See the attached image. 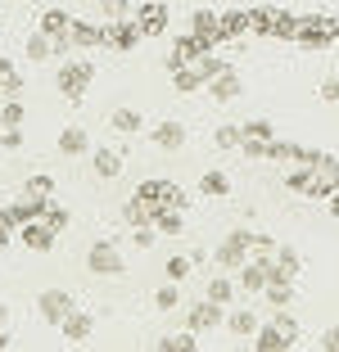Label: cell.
Here are the masks:
<instances>
[{
  "label": "cell",
  "mask_w": 339,
  "mask_h": 352,
  "mask_svg": "<svg viewBox=\"0 0 339 352\" xmlns=\"http://www.w3.org/2000/svg\"><path fill=\"white\" fill-rule=\"evenodd\" d=\"M68 41H72V50H95V45H104V28L100 23H86V19H72Z\"/></svg>",
  "instance_id": "obj_13"
},
{
  "label": "cell",
  "mask_w": 339,
  "mask_h": 352,
  "mask_svg": "<svg viewBox=\"0 0 339 352\" xmlns=\"http://www.w3.org/2000/svg\"><path fill=\"white\" fill-rule=\"evenodd\" d=\"M326 204H330V212H335V217H339V190H335V195L326 199Z\"/></svg>",
  "instance_id": "obj_59"
},
{
  "label": "cell",
  "mask_w": 339,
  "mask_h": 352,
  "mask_svg": "<svg viewBox=\"0 0 339 352\" xmlns=\"http://www.w3.org/2000/svg\"><path fill=\"white\" fill-rule=\"evenodd\" d=\"M226 325H231V334H236V339H254L263 321H258V311L240 307V311H231V316H226Z\"/></svg>",
  "instance_id": "obj_23"
},
{
  "label": "cell",
  "mask_w": 339,
  "mask_h": 352,
  "mask_svg": "<svg viewBox=\"0 0 339 352\" xmlns=\"http://www.w3.org/2000/svg\"><path fill=\"white\" fill-rule=\"evenodd\" d=\"M190 32H195V36H208L213 45H222V14L217 10H195L190 14Z\"/></svg>",
  "instance_id": "obj_17"
},
{
  "label": "cell",
  "mask_w": 339,
  "mask_h": 352,
  "mask_svg": "<svg viewBox=\"0 0 339 352\" xmlns=\"http://www.w3.org/2000/svg\"><path fill=\"white\" fill-rule=\"evenodd\" d=\"M158 208H163V204H150V199H141V195H132V199H127V204H123V221H127V226H154V212H158Z\"/></svg>",
  "instance_id": "obj_16"
},
{
  "label": "cell",
  "mask_w": 339,
  "mask_h": 352,
  "mask_svg": "<svg viewBox=\"0 0 339 352\" xmlns=\"http://www.w3.org/2000/svg\"><path fill=\"white\" fill-rule=\"evenodd\" d=\"M298 158V145H289V140H271L267 145V163H294Z\"/></svg>",
  "instance_id": "obj_42"
},
{
  "label": "cell",
  "mask_w": 339,
  "mask_h": 352,
  "mask_svg": "<svg viewBox=\"0 0 339 352\" xmlns=\"http://www.w3.org/2000/svg\"><path fill=\"white\" fill-rule=\"evenodd\" d=\"M190 271H195V258H185V253H172V258L163 262V276H167V280H176V285H181Z\"/></svg>",
  "instance_id": "obj_34"
},
{
  "label": "cell",
  "mask_w": 339,
  "mask_h": 352,
  "mask_svg": "<svg viewBox=\"0 0 339 352\" xmlns=\"http://www.w3.org/2000/svg\"><path fill=\"white\" fill-rule=\"evenodd\" d=\"M213 262L222 271H240V267H245V262H249V230H231V235L217 244Z\"/></svg>",
  "instance_id": "obj_5"
},
{
  "label": "cell",
  "mask_w": 339,
  "mask_h": 352,
  "mask_svg": "<svg viewBox=\"0 0 339 352\" xmlns=\"http://www.w3.org/2000/svg\"><path fill=\"white\" fill-rule=\"evenodd\" d=\"M321 348H326V352H339V325H335V330H326V334H321Z\"/></svg>",
  "instance_id": "obj_56"
},
{
  "label": "cell",
  "mask_w": 339,
  "mask_h": 352,
  "mask_svg": "<svg viewBox=\"0 0 339 352\" xmlns=\"http://www.w3.org/2000/svg\"><path fill=\"white\" fill-rule=\"evenodd\" d=\"M285 348H294V343L280 334V325H276V321L258 325V334H254V352H285Z\"/></svg>",
  "instance_id": "obj_20"
},
{
  "label": "cell",
  "mask_w": 339,
  "mask_h": 352,
  "mask_svg": "<svg viewBox=\"0 0 339 352\" xmlns=\"http://www.w3.org/2000/svg\"><path fill=\"white\" fill-rule=\"evenodd\" d=\"M276 325H280V334H285L289 343H298V321L289 316V307H276Z\"/></svg>",
  "instance_id": "obj_49"
},
{
  "label": "cell",
  "mask_w": 339,
  "mask_h": 352,
  "mask_svg": "<svg viewBox=\"0 0 339 352\" xmlns=\"http://www.w3.org/2000/svg\"><path fill=\"white\" fill-rule=\"evenodd\" d=\"M213 140H217V149H240L245 131H240V126H231V122H222V126L213 131Z\"/></svg>",
  "instance_id": "obj_40"
},
{
  "label": "cell",
  "mask_w": 339,
  "mask_h": 352,
  "mask_svg": "<svg viewBox=\"0 0 339 352\" xmlns=\"http://www.w3.org/2000/svg\"><path fill=\"white\" fill-rule=\"evenodd\" d=\"M150 140H154V149H181L185 145V122H158L150 131Z\"/></svg>",
  "instance_id": "obj_21"
},
{
  "label": "cell",
  "mask_w": 339,
  "mask_h": 352,
  "mask_svg": "<svg viewBox=\"0 0 339 352\" xmlns=\"http://www.w3.org/2000/svg\"><path fill=\"white\" fill-rule=\"evenodd\" d=\"M308 186H312V167H294V172L285 176V190H289V195H303Z\"/></svg>",
  "instance_id": "obj_44"
},
{
  "label": "cell",
  "mask_w": 339,
  "mask_h": 352,
  "mask_svg": "<svg viewBox=\"0 0 339 352\" xmlns=\"http://www.w3.org/2000/svg\"><path fill=\"white\" fill-rule=\"evenodd\" d=\"M172 82H176V91H181V95H195L199 86H204V82H199V73L190 68V63H185V68H176V73H172Z\"/></svg>",
  "instance_id": "obj_39"
},
{
  "label": "cell",
  "mask_w": 339,
  "mask_h": 352,
  "mask_svg": "<svg viewBox=\"0 0 339 352\" xmlns=\"http://www.w3.org/2000/svg\"><path fill=\"white\" fill-rule=\"evenodd\" d=\"M317 154H321V149H303V145H298V158H294V163L298 167H312V163H317Z\"/></svg>",
  "instance_id": "obj_57"
},
{
  "label": "cell",
  "mask_w": 339,
  "mask_h": 352,
  "mask_svg": "<svg viewBox=\"0 0 339 352\" xmlns=\"http://www.w3.org/2000/svg\"><path fill=\"white\" fill-rule=\"evenodd\" d=\"M267 307H289L294 302V280H285V285H267Z\"/></svg>",
  "instance_id": "obj_37"
},
{
  "label": "cell",
  "mask_w": 339,
  "mask_h": 352,
  "mask_svg": "<svg viewBox=\"0 0 339 352\" xmlns=\"http://www.w3.org/2000/svg\"><path fill=\"white\" fill-rule=\"evenodd\" d=\"M195 348H199L195 330H190V334H167V339H158V352H195Z\"/></svg>",
  "instance_id": "obj_35"
},
{
  "label": "cell",
  "mask_w": 339,
  "mask_h": 352,
  "mask_svg": "<svg viewBox=\"0 0 339 352\" xmlns=\"http://www.w3.org/2000/svg\"><path fill=\"white\" fill-rule=\"evenodd\" d=\"M330 36H335V41H339V19H330Z\"/></svg>",
  "instance_id": "obj_60"
},
{
  "label": "cell",
  "mask_w": 339,
  "mask_h": 352,
  "mask_svg": "<svg viewBox=\"0 0 339 352\" xmlns=\"http://www.w3.org/2000/svg\"><path fill=\"white\" fill-rule=\"evenodd\" d=\"M208 95H213L217 104H226V100H236V95H240V73L231 68V63H226L222 73H217L213 82H208Z\"/></svg>",
  "instance_id": "obj_18"
},
{
  "label": "cell",
  "mask_w": 339,
  "mask_h": 352,
  "mask_svg": "<svg viewBox=\"0 0 339 352\" xmlns=\"http://www.w3.org/2000/svg\"><path fill=\"white\" fill-rule=\"evenodd\" d=\"M163 63H167V73H176V68H185V54H181V50L172 45V50L163 54Z\"/></svg>",
  "instance_id": "obj_55"
},
{
  "label": "cell",
  "mask_w": 339,
  "mask_h": 352,
  "mask_svg": "<svg viewBox=\"0 0 339 352\" xmlns=\"http://www.w3.org/2000/svg\"><path fill=\"white\" fill-rule=\"evenodd\" d=\"M267 145H271V140H258V135H245V140H240V154H245V158H254V163H258V158H267Z\"/></svg>",
  "instance_id": "obj_48"
},
{
  "label": "cell",
  "mask_w": 339,
  "mask_h": 352,
  "mask_svg": "<svg viewBox=\"0 0 339 352\" xmlns=\"http://www.w3.org/2000/svg\"><path fill=\"white\" fill-rule=\"evenodd\" d=\"M141 41H145V32H141L136 19H109V23H104V45H109V50L127 54V50H136Z\"/></svg>",
  "instance_id": "obj_4"
},
{
  "label": "cell",
  "mask_w": 339,
  "mask_h": 352,
  "mask_svg": "<svg viewBox=\"0 0 339 352\" xmlns=\"http://www.w3.org/2000/svg\"><path fill=\"white\" fill-rule=\"evenodd\" d=\"M23 54H28L32 63H45V59H54V41H50V36H45L41 28H37V32H32V36H28V45H23Z\"/></svg>",
  "instance_id": "obj_26"
},
{
  "label": "cell",
  "mask_w": 339,
  "mask_h": 352,
  "mask_svg": "<svg viewBox=\"0 0 339 352\" xmlns=\"http://www.w3.org/2000/svg\"><path fill=\"white\" fill-rule=\"evenodd\" d=\"M59 330H63V339H68V343H86V339H91V330H95V316H91V311H82V307H72L68 316H63Z\"/></svg>",
  "instance_id": "obj_12"
},
{
  "label": "cell",
  "mask_w": 339,
  "mask_h": 352,
  "mask_svg": "<svg viewBox=\"0 0 339 352\" xmlns=\"http://www.w3.org/2000/svg\"><path fill=\"white\" fill-rule=\"evenodd\" d=\"M19 239H23V249H32V253H50L54 239H59V230L45 226V221L37 217V221H28V226H19Z\"/></svg>",
  "instance_id": "obj_8"
},
{
  "label": "cell",
  "mask_w": 339,
  "mask_h": 352,
  "mask_svg": "<svg viewBox=\"0 0 339 352\" xmlns=\"http://www.w3.org/2000/svg\"><path fill=\"white\" fill-rule=\"evenodd\" d=\"M91 82H95V63L91 59H68L59 68V82H54V86H59V95L68 104H82L86 91H91Z\"/></svg>",
  "instance_id": "obj_1"
},
{
  "label": "cell",
  "mask_w": 339,
  "mask_h": 352,
  "mask_svg": "<svg viewBox=\"0 0 339 352\" xmlns=\"http://www.w3.org/2000/svg\"><path fill=\"white\" fill-rule=\"evenodd\" d=\"M5 348H14V339L5 334V325H0V352H5Z\"/></svg>",
  "instance_id": "obj_58"
},
{
  "label": "cell",
  "mask_w": 339,
  "mask_h": 352,
  "mask_svg": "<svg viewBox=\"0 0 339 352\" xmlns=\"http://www.w3.org/2000/svg\"><path fill=\"white\" fill-rule=\"evenodd\" d=\"M276 19H280V5H258V10H249V32L254 36H271Z\"/></svg>",
  "instance_id": "obj_22"
},
{
  "label": "cell",
  "mask_w": 339,
  "mask_h": 352,
  "mask_svg": "<svg viewBox=\"0 0 339 352\" xmlns=\"http://www.w3.org/2000/svg\"><path fill=\"white\" fill-rule=\"evenodd\" d=\"M5 321H10V307H5V302H0V325H5Z\"/></svg>",
  "instance_id": "obj_61"
},
{
  "label": "cell",
  "mask_w": 339,
  "mask_h": 352,
  "mask_svg": "<svg viewBox=\"0 0 339 352\" xmlns=\"http://www.w3.org/2000/svg\"><path fill=\"white\" fill-rule=\"evenodd\" d=\"M132 244H136V249H154V226H136Z\"/></svg>",
  "instance_id": "obj_51"
},
{
  "label": "cell",
  "mask_w": 339,
  "mask_h": 352,
  "mask_svg": "<svg viewBox=\"0 0 339 352\" xmlns=\"http://www.w3.org/2000/svg\"><path fill=\"white\" fill-rule=\"evenodd\" d=\"M240 131H245V135H258V140H276V126H271L267 118H254V122H240Z\"/></svg>",
  "instance_id": "obj_46"
},
{
  "label": "cell",
  "mask_w": 339,
  "mask_h": 352,
  "mask_svg": "<svg viewBox=\"0 0 339 352\" xmlns=\"http://www.w3.org/2000/svg\"><path fill=\"white\" fill-rule=\"evenodd\" d=\"M330 19H335V14H298L294 41L303 45V50H330V45H335V36H330Z\"/></svg>",
  "instance_id": "obj_2"
},
{
  "label": "cell",
  "mask_w": 339,
  "mask_h": 352,
  "mask_svg": "<svg viewBox=\"0 0 339 352\" xmlns=\"http://www.w3.org/2000/svg\"><path fill=\"white\" fill-rule=\"evenodd\" d=\"M240 36H249V10L222 14V45H226V41H240Z\"/></svg>",
  "instance_id": "obj_24"
},
{
  "label": "cell",
  "mask_w": 339,
  "mask_h": 352,
  "mask_svg": "<svg viewBox=\"0 0 339 352\" xmlns=\"http://www.w3.org/2000/svg\"><path fill=\"white\" fill-rule=\"evenodd\" d=\"M45 204L50 199H32V195H23V199H14V204H5V217L14 221V226H28V221H37L45 212Z\"/></svg>",
  "instance_id": "obj_11"
},
{
  "label": "cell",
  "mask_w": 339,
  "mask_h": 352,
  "mask_svg": "<svg viewBox=\"0 0 339 352\" xmlns=\"http://www.w3.org/2000/svg\"><path fill=\"white\" fill-rule=\"evenodd\" d=\"M154 302H158V311H172L176 302H181V289H176V280H167L163 289L154 294Z\"/></svg>",
  "instance_id": "obj_47"
},
{
  "label": "cell",
  "mask_w": 339,
  "mask_h": 352,
  "mask_svg": "<svg viewBox=\"0 0 339 352\" xmlns=\"http://www.w3.org/2000/svg\"><path fill=\"white\" fill-rule=\"evenodd\" d=\"M0 145L5 149H23V131L19 126H5V131H0Z\"/></svg>",
  "instance_id": "obj_52"
},
{
  "label": "cell",
  "mask_w": 339,
  "mask_h": 352,
  "mask_svg": "<svg viewBox=\"0 0 339 352\" xmlns=\"http://www.w3.org/2000/svg\"><path fill=\"white\" fill-rule=\"evenodd\" d=\"M294 32H298V14L280 10V19H276V32H271V41H294Z\"/></svg>",
  "instance_id": "obj_41"
},
{
  "label": "cell",
  "mask_w": 339,
  "mask_h": 352,
  "mask_svg": "<svg viewBox=\"0 0 339 352\" xmlns=\"http://www.w3.org/2000/svg\"><path fill=\"white\" fill-rule=\"evenodd\" d=\"M172 45L185 54V63H195L199 54H208V50H213V41H208V36H195V32H181V36H176Z\"/></svg>",
  "instance_id": "obj_25"
},
{
  "label": "cell",
  "mask_w": 339,
  "mask_h": 352,
  "mask_svg": "<svg viewBox=\"0 0 339 352\" xmlns=\"http://www.w3.org/2000/svg\"><path fill=\"white\" fill-rule=\"evenodd\" d=\"M19 86H23V77H19V68H14V59L0 54V95H19Z\"/></svg>",
  "instance_id": "obj_31"
},
{
  "label": "cell",
  "mask_w": 339,
  "mask_h": 352,
  "mask_svg": "<svg viewBox=\"0 0 339 352\" xmlns=\"http://www.w3.org/2000/svg\"><path fill=\"white\" fill-rule=\"evenodd\" d=\"M91 167H95V176L100 181H113V176H123V154L118 149H91Z\"/></svg>",
  "instance_id": "obj_19"
},
{
  "label": "cell",
  "mask_w": 339,
  "mask_h": 352,
  "mask_svg": "<svg viewBox=\"0 0 339 352\" xmlns=\"http://www.w3.org/2000/svg\"><path fill=\"white\" fill-rule=\"evenodd\" d=\"M77 307L72 302V294H63V289H45L41 298H37V311H41V321L45 325H63V316Z\"/></svg>",
  "instance_id": "obj_7"
},
{
  "label": "cell",
  "mask_w": 339,
  "mask_h": 352,
  "mask_svg": "<svg viewBox=\"0 0 339 352\" xmlns=\"http://www.w3.org/2000/svg\"><path fill=\"white\" fill-rule=\"evenodd\" d=\"M236 285H240L245 294H263V289H267V258L245 262V267L236 271Z\"/></svg>",
  "instance_id": "obj_15"
},
{
  "label": "cell",
  "mask_w": 339,
  "mask_h": 352,
  "mask_svg": "<svg viewBox=\"0 0 339 352\" xmlns=\"http://www.w3.org/2000/svg\"><path fill=\"white\" fill-rule=\"evenodd\" d=\"M41 221H45V226H54V230H63V226H68V208H59V204H45Z\"/></svg>",
  "instance_id": "obj_50"
},
{
  "label": "cell",
  "mask_w": 339,
  "mask_h": 352,
  "mask_svg": "<svg viewBox=\"0 0 339 352\" xmlns=\"http://www.w3.org/2000/svg\"><path fill=\"white\" fill-rule=\"evenodd\" d=\"M276 249H280V244L267 235V230H249V253H258V258H271Z\"/></svg>",
  "instance_id": "obj_38"
},
{
  "label": "cell",
  "mask_w": 339,
  "mask_h": 352,
  "mask_svg": "<svg viewBox=\"0 0 339 352\" xmlns=\"http://www.w3.org/2000/svg\"><path fill=\"white\" fill-rule=\"evenodd\" d=\"M109 126H113L118 135H136V131L145 126V118L136 113V109H113V113H109Z\"/></svg>",
  "instance_id": "obj_29"
},
{
  "label": "cell",
  "mask_w": 339,
  "mask_h": 352,
  "mask_svg": "<svg viewBox=\"0 0 339 352\" xmlns=\"http://www.w3.org/2000/svg\"><path fill=\"white\" fill-rule=\"evenodd\" d=\"M190 68H195V73H199V82L208 86V82H213V77H217V73H222V68H226V59H217V54L208 50V54H199V59L190 63Z\"/></svg>",
  "instance_id": "obj_33"
},
{
  "label": "cell",
  "mask_w": 339,
  "mask_h": 352,
  "mask_svg": "<svg viewBox=\"0 0 339 352\" xmlns=\"http://www.w3.org/2000/svg\"><path fill=\"white\" fill-rule=\"evenodd\" d=\"M23 195H32V199H50V195H54V176H50V172L28 176V181H23Z\"/></svg>",
  "instance_id": "obj_32"
},
{
  "label": "cell",
  "mask_w": 339,
  "mask_h": 352,
  "mask_svg": "<svg viewBox=\"0 0 339 352\" xmlns=\"http://www.w3.org/2000/svg\"><path fill=\"white\" fill-rule=\"evenodd\" d=\"M185 321H190V330H195V334L217 330V325H226V307H222V302H213V298H204V302H195V307H190V316H185Z\"/></svg>",
  "instance_id": "obj_9"
},
{
  "label": "cell",
  "mask_w": 339,
  "mask_h": 352,
  "mask_svg": "<svg viewBox=\"0 0 339 352\" xmlns=\"http://www.w3.org/2000/svg\"><path fill=\"white\" fill-rule=\"evenodd\" d=\"M14 235H19V226H14V221L5 217V208H0V249H5V244H10Z\"/></svg>",
  "instance_id": "obj_53"
},
{
  "label": "cell",
  "mask_w": 339,
  "mask_h": 352,
  "mask_svg": "<svg viewBox=\"0 0 339 352\" xmlns=\"http://www.w3.org/2000/svg\"><path fill=\"white\" fill-rule=\"evenodd\" d=\"M86 271H91V276H123L127 262H123V253H118L113 239H100V244L86 249Z\"/></svg>",
  "instance_id": "obj_3"
},
{
  "label": "cell",
  "mask_w": 339,
  "mask_h": 352,
  "mask_svg": "<svg viewBox=\"0 0 339 352\" xmlns=\"http://www.w3.org/2000/svg\"><path fill=\"white\" fill-rule=\"evenodd\" d=\"M132 19L141 23V32H145V36H158V32H167V5H163V0L136 5V14H132Z\"/></svg>",
  "instance_id": "obj_10"
},
{
  "label": "cell",
  "mask_w": 339,
  "mask_h": 352,
  "mask_svg": "<svg viewBox=\"0 0 339 352\" xmlns=\"http://www.w3.org/2000/svg\"><path fill=\"white\" fill-rule=\"evenodd\" d=\"M321 100H326V104H339V77H326V82H321Z\"/></svg>",
  "instance_id": "obj_54"
},
{
  "label": "cell",
  "mask_w": 339,
  "mask_h": 352,
  "mask_svg": "<svg viewBox=\"0 0 339 352\" xmlns=\"http://www.w3.org/2000/svg\"><path fill=\"white\" fill-rule=\"evenodd\" d=\"M312 172H317L330 190H339V158H335V154H326V149H321V154H317V163H312Z\"/></svg>",
  "instance_id": "obj_30"
},
{
  "label": "cell",
  "mask_w": 339,
  "mask_h": 352,
  "mask_svg": "<svg viewBox=\"0 0 339 352\" xmlns=\"http://www.w3.org/2000/svg\"><path fill=\"white\" fill-rule=\"evenodd\" d=\"M231 289H236V285H231V271H222V276H213V280H208V298H213V302H222V307L231 302Z\"/></svg>",
  "instance_id": "obj_36"
},
{
  "label": "cell",
  "mask_w": 339,
  "mask_h": 352,
  "mask_svg": "<svg viewBox=\"0 0 339 352\" xmlns=\"http://www.w3.org/2000/svg\"><path fill=\"white\" fill-rule=\"evenodd\" d=\"M0 131H5V118H0Z\"/></svg>",
  "instance_id": "obj_62"
},
{
  "label": "cell",
  "mask_w": 339,
  "mask_h": 352,
  "mask_svg": "<svg viewBox=\"0 0 339 352\" xmlns=\"http://www.w3.org/2000/svg\"><path fill=\"white\" fill-rule=\"evenodd\" d=\"M181 226H185V212H181V208H158V212H154V230H158V235H181Z\"/></svg>",
  "instance_id": "obj_28"
},
{
  "label": "cell",
  "mask_w": 339,
  "mask_h": 352,
  "mask_svg": "<svg viewBox=\"0 0 339 352\" xmlns=\"http://www.w3.org/2000/svg\"><path fill=\"white\" fill-rule=\"evenodd\" d=\"M199 195H208V199H226V195H231V176L217 172V167H213V172H204V176H199Z\"/></svg>",
  "instance_id": "obj_27"
},
{
  "label": "cell",
  "mask_w": 339,
  "mask_h": 352,
  "mask_svg": "<svg viewBox=\"0 0 339 352\" xmlns=\"http://www.w3.org/2000/svg\"><path fill=\"white\" fill-rule=\"evenodd\" d=\"M37 28L45 32L54 41V54H63V50H72V41H68V28H72V14L68 10H45L41 19H37Z\"/></svg>",
  "instance_id": "obj_6"
},
{
  "label": "cell",
  "mask_w": 339,
  "mask_h": 352,
  "mask_svg": "<svg viewBox=\"0 0 339 352\" xmlns=\"http://www.w3.org/2000/svg\"><path fill=\"white\" fill-rule=\"evenodd\" d=\"M23 113H28V109H23V100H19V95H5V109H0L5 126H19V122H23Z\"/></svg>",
  "instance_id": "obj_45"
},
{
  "label": "cell",
  "mask_w": 339,
  "mask_h": 352,
  "mask_svg": "<svg viewBox=\"0 0 339 352\" xmlns=\"http://www.w3.org/2000/svg\"><path fill=\"white\" fill-rule=\"evenodd\" d=\"M59 154L63 158H86L91 154V135H86V126H77V122L63 126L59 131Z\"/></svg>",
  "instance_id": "obj_14"
},
{
  "label": "cell",
  "mask_w": 339,
  "mask_h": 352,
  "mask_svg": "<svg viewBox=\"0 0 339 352\" xmlns=\"http://www.w3.org/2000/svg\"><path fill=\"white\" fill-rule=\"evenodd\" d=\"M100 14H104V19H132L136 5H132V0H100Z\"/></svg>",
  "instance_id": "obj_43"
}]
</instances>
